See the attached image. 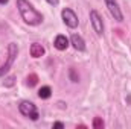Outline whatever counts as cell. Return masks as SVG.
Instances as JSON below:
<instances>
[{"label":"cell","instance_id":"obj_5","mask_svg":"<svg viewBox=\"0 0 131 129\" xmlns=\"http://www.w3.org/2000/svg\"><path fill=\"white\" fill-rule=\"evenodd\" d=\"M104 2H105V6H107L108 12L111 14V17L116 21H122L124 20V14H122V11L119 8V3L116 0H104Z\"/></svg>","mask_w":131,"mask_h":129},{"label":"cell","instance_id":"obj_9","mask_svg":"<svg viewBox=\"0 0 131 129\" xmlns=\"http://www.w3.org/2000/svg\"><path fill=\"white\" fill-rule=\"evenodd\" d=\"M29 53H31V56H32V58H41V56L46 53V50H44V47H43L41 44H38V43H34V44H31Z\"/></svg>","mask_w":131,"mask_h":129},{"label":"cell","instance_id":"obj_3","mask_svg":"<svg viewBox=\"0 0 131 129\" xmlns=\"http://www.w3.org/2000/svg\"><path fill=\"white\" fill-rule=\"evenodd\" d=\"M18 111H20V114H21V115H25V117L31 119V120H34V122H35V120H38V117H40L37 106L34 105L32 102H28V100L20 102V105H18Z\"/></svg>","mask_w":131,"mask_h":129},{"label":"cell","instance_id":"obj_13","mask_svg":"<svg viewBox=\"0 0 131 129\" xmlns=\"http://www.w3.org/2000/svg\"><path fill=\"white\" fill-rule=\"evenodd\" d=\"M93 128H104V122L101 119H95L93 122Z\"/></svg>","mask_w":131,"mask_h":129},{"label":"cell","instance_id":"obj_1","mask_svg":"<svg viewBox=\"0 0 131 129\" xmlns=\"http://www.w3.org/2000/svg\"><path fill=\"white\" fill-rule=\"evenodd\" d=\"M17 9L23 21L29 26H38L43 23V15L34 8L28 0H17Z\"/></svg>","mask_w":131,"mask_h":129},{"label":"cell","instance_id":"obj_16","mask_svg":"<svg viewBox=\"0 0 131 129\" xmlns=\"http://www.w3.org/2000/svg\"><path fill=\"white\" fill-rule=\"evenodd\" d=\"M8 2H9V0H0V5H6Z\"/></svg>","mask_w":131,"mask_h":129},{"label":"cell","instance_id":"obj_4","mask_svg":"<svg viewBox=\"0 0 131 129\" xmlns=\"http://www.w3.org/2000/svg\"><path fill=\"white\" fill-rule=\"evenodd\" d=\"M61 18H63L64 24L67 28H70V29H75V28H78V24H79L78 15H76L75 11L70 9V8H64V9L61 11Z\"/></svg>","mask_w":131,"mask_h":129},{"label":"cell","instance_id":"obj_2","mask_svg":"<svg viewBox=\"0 0 131 129\" xmlns=\"http://www.w3.org/2000/svg\"><path fill=\"white\" fill-rule=\"evenodd\" d=\"M17 55H18V46L15 43H9V46H8V59L0 67V76H5L11 70V67L14 65L15 59H17Z\"/></svg>","mask_w":131,"mask_h":129},{"label":"cell","instance_id":"obj_7","mask_svg":"<svg viewBox=\"0 0 131 129\" xmlns=\"http://www.w3.org/2000/svg\"><path fill=\"white\" fill-rule=\"evenodd\" d=\"M70 44H72L78 52H84V50H85V41H84V38H82L81 35H78V33H73V35L70 36Z\"/></svg>","mask_w":131,"mask_h":129},{"label":"cell","instance_id":"obj_15","mask_svg":"<svg viewBox=\"0 0 131 129\" xmlns=\"http://www.w3.org/2000/svg\"><path fill=\"white\" fill-rule=\"evenodd\" d=\"M53 128H64V123H61V122H55V123H53Z\"/></svg>","mask_w":131,"mask_h":129},{"label":"cell","instance_id":"obj_12","mask_svg":"<svg viewBox=\"0 0 131 129\" xmlns=\"http://www.w3.org/2000/svg\"><path fill=\"white\" fill-rule=\"evenodd\" d=\"M14 81H15L14 76H8V78L5 79V87H12V85H14Z\"/></svg>","mask_w":131,"mask_h":129},{"label":"cell","instance_id":"obj_6","mask_svg":"<svg viewBox=\"0 0 131 129\" xmlns=\"http://www.w3.org/2000/svg\"><path fill=\"white\" fill-rule=\"evenodd\" d=\"M90 23L93 26V31L98 33V35H102L104 33V21H102V17L96 9H92L90 11Z\"/></svg>","mask_w":131,"mask_h":129},{"label":"cell","instance_id":"obj_10","mask_svg":"<svg viewBox=\"0 0 131 129\" xmlns=\"http://www.w3.org/2000/svg\"><path fill=\"white\" fill-rule=\"evenodd\" d=\"M52 96V90H50V87H41L40 90H38V97L40 99H49V97Z\"/></svg>","mask_w":131,"mask_h":129},{"label":"cell","instance_id":"obj_11","mask_svg":"<svg viewBox=\"0 0 131 129\" xmlns=\"http://www.w3.org/2000/svg\"><path fill=\"white\" fill-rule=\"evenodd\" d=\"M69 76H70L72 82H78V81H79V76H76V73H75V70H73V68H70V70H69Z\"/></svg>","mask_w":131,"mask_h":129},{"label":"cell","instance_id":"obj_14","mask_svg":"<svg viewBox=\"0 0 131 129\" xmlns=\"http://www.w3.org/2000/svg\"><path fill=\"white\" fill-rule=\"evenodd\" d=\"M49 5H52V6H57L58 3H60V0H46Z\"/></svg>","mask_w":131,"mask_h":129},{"label":"cell","instance_id":"obj_8","mask_svg":"<svg viewBox=\"0 0 131 129\" xmlns=\"http://www.w3.org/2000/svg\"><path fill=\"white\" fill-rule=\"evenodd\" d=\"M69 44H70V41H69V38H67L66 35H57V36H55L53 46H55L57 50H66V49L69 47Z\"/></svg>","mask_w":131,"mask_h":129}]
</instances>
